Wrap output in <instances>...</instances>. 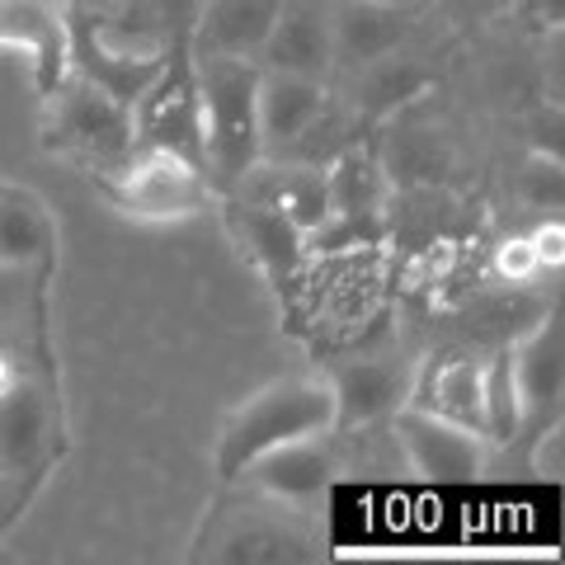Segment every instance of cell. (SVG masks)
Instances as JSON below:
<instances>
[{
	"label": "cell",
	"mask_w": 565,
	"mask_h": 565,
	"mask_svg": "<svg viewBox=\"0 0 565 565\" xmlns=\"http://www.w3.org/2000/svg\"><path fill=\"white\" fill-rule=\"evenodd\" d=\"M334 434V392L330 377H278L232 411L222 424L212 467L217 481H241L264 452H274L297 438H326Z\"/></svg>",
	"instance_id": "cell-1"
},
{
	"label": "cell",
	"mask_w": 565,
	"mask_h": 565,
	"mask_svg": "<svg viewBox=\"0 0 565 565\" xmlns=\"http://www.w3.org/2000/svg\"><path fill=\"white\" fill-rule=\"evenodd\" d=\"M203 99V174L212 193H232L264 161L259 141V66L250 57H193Z\"/></svg>",
	"instance_id": "cell-2"
},
{
	"label": "cell",
	"mask_w": 565,
	"mask_h": 565,
	"mask_svg": "<svg viewBox=\"0 0 565 565\" xmlns=\"http://www.w3.org/2000/svg\"><path fill=\"white\" fill-rule=\"evenodd\" d=\"M43 151L95 174H114L137 151L132 109L71 71L43 99Z\"/></svg>",
	"instance_id": "cell-3"
},
{
	"label": "cell",
	"mask_w": 565,
	"mask_h": 565,
	"mask_svg": "<svg viewBox=\"0 0 565 565\" xmlns=\"http://www.w3.org/2000/svg\"><path fill=\"white\" fill-rule=\"evenodd\" d=\"M99 189L109 203L132 222H189L212 203V184L199 161H184L174 151L137 147L114 174H99Z\"/></svg>",
	"instance_id": "cell-4"
},
{
	"label": "cell",
	"mask_w": 565,
	"mask_h": 565,
	"mask_svg": "<svg viewBox=\"0 0 565 565\" xmlns=\"http://www.w3.org/2000/svg\"><path fill=\"white\" fill-rule=\"evenodd\" d=\"M132 132L137 147L174 151L203 166V99L189 43H166V66L132 99Z\"/></svg>",
	"instance_id": "cell-5"
},
{
	"label": "cell",
	"mask_w": 565,
	"mask_h": 565,
	"mask_svg": "<svg viewBox=\"0 0 565 565\" xmlns=\"http://www.w3.org/2000/svg\"><path fill=\"white\" fill-rule=\"evenodd\" d=\"M386 424H392V444L401 452V462L411 467L419 481L471 486L476 476L486 471V438L462 429V424L429 415V411H415V405H401Z\"/></svg>",
	"instance_id": "cell-6"
},
{
	"label": "cell",
	"mask_w": 565,
	"mask_h": 565,
	"mask_svg": "<svg viewBox=\"0 0 565 565\" xmlns=\"http://www.w3.org/2000/svg\"><path fill=\"white\" fill-rule=\"evenodd\" d=\"M71 71L81 81H90L95 90H104L109 99L128 104L156 81V71L166 66V47H118L109 39V29L99 24V14L76 10L71 6Z\"/></svg>",
	"instance_id": "cell-7"
},
{
	"label": "cell",
	"mask_w": 565,
	"mask_h": 565,
	"mask_svg": "<svg viewBox=\"0 0 565 565\" xmlns=\"http://www.w3.org/2000/svg\"><path fill=\"white\" fill-rule=\"evenodd\" d=\"M66 20H71L66 0H0V47L29 57L39 99H47L71 76Z\"/></svg>",
	"instance_id": "cell-8"
},
{
	"label": "cell",
	"mask_w": 565,
	"mask_h": 565,
	"mask_svg": "<svg viewBox=\"0 0 565 565\" xmlns=\"http://www.w3.org/2000/svg\"><path fill=\"white\" fill-rule=\"evenodd\" d=\"M419 14L405 0H330V47L334 71L373 66L415 39Z\"/></svg>",
	"instance_id": "cell-9"
},
{
	"label": "cell",
	"mask_w": 565,
	"mask_h": 565,
	"mask_svg": "<svg viewBox=\"0 0 565 565\" xmlns=\"http://www.w3.org/2000/svg\"><path fill=\"white\" fill-rule=\"evenodd\" d=\"M226 199H245L288 217L302 236H316L330 217V189H326V166L316 161H274L264 156L255 170L241 174V184Z\"/></svg>",
	"instance_id": "cell-10"
},
{
	"label": "cell",
	"mask_w": 565,
	"mask_h": 565,
	"mask_svg": "<svg viewBox=\"0 0 565 565\" xmlns=\"http://www.w3.org/2000/svg\"><path fill=\"white\" fill-rule=\"evenodd\" d=\"M255 104H259L264 156H288L326 122V114H330V81L259 66V99Z\"/></svg>",
	"instance_id": "cell-11"
},
{
	"label": "cell",
	"mask_w": 565,
	"mask_h": 565,
	"mask_svg": "<svg viewBox=\"0 0 565 565\" xmlns=\"http://www.w3.org/2000/svg\"><path fill=\"white\" fill-rule=\"evenodd\" d=\"M255 66L264 71H292V76H334V47H330V0H282L278 20L264 33L255 52Z\"/></svg>",
	"instance_id": "cell-12"
},
{
	"label": "cell",
	"mask_w": 565,
	"mask_h": 565,
	"mask_svg": "<svg viewBox=\"0 0 565 565\" xmlns=\"http://www.w3.org/2000/svg\"><path fill=\"white\" fill-rule=\"evenodd\" d=\"M514 363V386L523 405V429H542V424L561 419L565 396V326L561 316H542V321L509 349Z\"/></svg>",
	"instance_id": "cell-13"
},
{
	"label": "cell",
	"mask_w": 565,
	"mask_h": 565,
	"mask_svg": "<svg viewBox=\"0 0 565 565\" xmlns=\"http://www.w3.org/2000/svg\"><path fill=\"white\" fill-rule=\"evenodd\" d=\"M415 367L392 359H359L330 377L334 392V429H373L386 424L411 401Z\"/></svg>",
	"instance_id": "cell-14"
},
{
	"label": "cell",
	"mask_w": 565,
	"mask_h": 565,
	"mask_svg": "<svg viewBox=\"0 0 565 565\" xmlns=\"http://www.w3.org/2000/svg\"><path fill=\"white\" fill-rule=\"evenodd\" d=\"M52 452V401L39 382L14 377L0 392V467L10 476L39 471Z\"/></svg>",
	"instance_id": "cell-15"
},
{
	"label": "cell",
	"mask_w": 565,
	"mask_h": 565,
	"mask_svg": "<svg viewBox=\"0 0 565 565\" xmlns=\"http://www.w3.org/2000/svg\"><path fill=\"white\" fill-rule=\"evenodd\" d=\"M282 0H203L199 24L189 33L193 57H250L278 20Z\"/></svg>",
	"instance_id": "cell-16"
},
{
	"label": "cell",
	"mask_w": 565,
	"mask_h": 565,
	"mask_svg": "<svg viewBox=\"0 0 565 565\" xmlns=\"http://www.w3.org/2000/svg\"><path fill=\"white\" fill-rule=\"evenodd\" d=\"M386 166L373 151L363 147H344L334 161L326 166V189H330V217L326 226H340V232H353V226H367L382 217L386 203ZM321 226V232H326Z\"/></svg>",
	"instance_id": "cell-17"
},
{
	"label": "cell",
	"mask_w": 565,
	"mask_h": 565,
	"mask_svg": "<svg viewBox=\"0 0 565 565\" xmlns=\"http://www.w3.org/2000/svg\"><path fill=\"white\" fill-rule=\"evenodd\" d=\"M245 476H255V486L282 504H302L326 494V486L334 481V457L326 448V438H297V444L264 452Z\"/></svg>",
	"instance_id": "cell-18"
},
{
	"label": "cell",
	"mask_w": 565,
	"mask_h": 565,
	"mask_svg": "<svg viewBox=\"0 0 565 565\" xmlns=\"http://www.w3.org/2000/svg\"><path fill=\"white\" fill-rule=\"evenodd\" d=\"M226 226H232V236L245 255H250L264 274H269L274 282H288L297 274V259H302V232L278 217V212L259 207V203H245V199H232V207H226Z\"/></svg>",
	"instance_id": "cell-19"
},
{
	"label": "cell",
	"mask_w": 565,
	"mask_h": 565,
	"mask_svg": "<svg viewBox=\"0 0 565 565\" xmlns=\"http://www.w3.org/2000/svg\"><path fill=\"white\" fill-rule=\"evenodd\" d=\"M415 411L444 415L462 429L481 434V363L476 359H444L429 373H415L411 382V401Z\"/></svg>",
	"instance_id": "cell-20"
},
{
	"label": "cell",
	"mask_w": 565,
	"mask_h": 565,
	"mask_svg": "<svg viewBox=\"0 0 565 565\" xmlns=\"http://www.w3.org/2000/svg\"><path fill=\"white\" fill-rule=\"evenodd\" d=\"M52 259V217L39 193L0 180V264L39 274Z\"/></svg>",
	"instance_id": "cell-21"
},
{
	"label": "cell",
	"mask_w": 565,
	"mask_h": 565,
	"mask_svg": "<svg viewBox=\"0 0 565 565\" xmlns=\"http://www.w3.org/2000/svg\"><path fill=\"white\" fill-rule=\"evenodd\" d=\"M349 76H353V114H363V118H386L396 104H405L429 85V76L411 62V52H392V57L359 66Z\"/></svg>",
	"instance_id": "cell-22"
},
{
	"label": "cell",
	"mask_w": 565,
	"mask_h": 565,
	"mask_svg": "<svg viewBox=\"0 0 565 565\" xmlns=\"http://www.w3.org/2000/svg\"><path fill=\"white\" fill-rule=\"evenodd\" d=\"M519 434H523V405L514 386V363H509V353H494V359L481 363V438L504 448Z\"/></svg>",
	"instance_id": "cell-23"
},
{
	"label": "cell",
	"mask_w": 565,
	"mask_h": 565,
	"mask_svg": "<svg viewBox=\"0 0 565 565\" xmlns=\"http://www.w3.org/2000/svg\"><path fill=\"white\" fill-rule=\"evenodd\" d=\"M222 561H307V542L297 533H282V527H269V523H250L232 533L222 542Z\"/></svg>",
	"instance_id": "cell-24"
},
{
	"label": "cell",
	"mask_w": 565,
	"mask_h": 565,
	"mask_svg": "<svg viewBox=\"0 0 565 565\" xmlns=\"http://www.w3.org/2000/svg\"><path fill=\"white\" fill-rule=\"evenodd\" d=\"M33 269H14V264H0V349L24 340V326L33 316Z\"/></svg>",
	"instance_id": "cell-25"
},
{
	"label": "cell",
	"mask_w": 565,
	"mask_h": 565,
	"mask_svg": "<svg viewBox=\"0 0 565 565\" xmlns=\"http://www.w3.org/2000/svg\"><path fill=\"white\" fill-rule=\"evenodd\" d=\"M519 199L537 212H556L565 203V166L561 156L552 151H533L527 156V166L519 170Z\"/></svg>",
	"instance_id": "cell-26"
},
{
	"label": "cell",
	"mask_w": 565,
	"mask_h": 565,
	"mask_svg": "<svg viewBox=\"0 0 565 565\" xmlns=\"http://www.w3.org/2000/svg\"><path fill=\"white\" fill-rule=\"evenodd\" d=\"M141 6H147L156 33H161V47H166V43H189L203 0H141Z\"/></svg>",
	"instance_id": "cell-27"
},
{
	"label": "cell",
	"mask_w": 565,
	"mask_h": 565,
	"mask_svg": "<svg viewBox=\"0 0 565 565\" xmlns=\"http://www.w3.org/2000/svg\"><path fill=\"white\" fill-rule=\"evenodd\" d=\"M494 274H500L504 282H533L542 274V264L533 255V241H527V236H509L500 250H494Z\"/></svg>",
	"instance_id": "cell-28"
},
{
	"label": "cell",
	"mask_w": 565,
	"mask_h": 565,
	"mask_svg": "<svg viewBox=\"0 0 565 565\" xmlns=\"http://www.w3.org/2000/svg\"><path fill=\"white\" fill-rule=\"evenodd\" d=\"M537 434V444H533V476H542V481H561L565 476V429H561V419L552 424H542Z\"/></svg>",
	"instance_id": "cell-29"
},
{
	"label": "cell",
	"mask_w": 565,
	"mask_h": 565,
	"mask_svg": "<svg viewBox=\"0 0 565 565\" xmlns=\"http://www.w3.org/2000/svg\"><path fill=\"white\" fill-rule=\"evenodd\" d=\"M434 6L444 10L452 24H490L514 10V0H434Z\"/></svg>",
	"instance_id": "cell-30"
},
{
	"label": "cell",
	"mask_w": 565,
	"mask_h": 565,
	"mask_svg": "<svg viewBox=\"0 0 565 565\" xmlns=\"http://www.w3.org/2000/svg\"><path fill=\"white\" fill-rule=\"evenodd\" d=\"M527 241H533V255H537L542 269H561L565 264V222L556 217V212H552V222H542Z\"/></svg>",
	"instance_id": "cell-31"
},
{
	"label": "cell",
	"mask_w": 565,
	"mask_h": 565,
	"mask_svg": "<svg viewBox=\"0 0 565 565\" xmlns=\"http://www.w3.org/2000/svg\"><path fill=\"white\" fill-rule=\"evenodd\" d=\"M514 10L527 14L537 29H552L561 33V20H565V0H514Z\"/></svg>",
	"instance_id": "cell-32"
},
{
	"label": "cell",
	"mask_w": 565,
	"mask_h": 565,
	"mask_svg": "<svg viewBox=\"0 0 565 565\" xmlns=\"http://www.w3.org/2000/svg\"><path fill=\"white\" fill-rule=\"evenodd\" d=\"M14 377H20V367H14V363L6 359V353H0V392H6V386H10Z\"/></svg>",
	"instance_id": "cell-33"
},
{
	"label": "cell",
	"mask_w": 565,
	"mask_h": 565,
	"mask_svg": "<svg viewBox=\"0 0 565 565\" xmlns=\"http://www.w3.org/2000/svg\"><path fill=\"white\" fill-rule=\"evenodd\" d=\"M6 509H10V500H6V490H0V523H6Z\"/></svg>",
	"instance_id": "cell-34"
}]
</instances>
